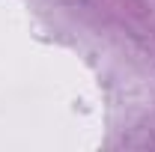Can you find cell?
Instances as JSON below:
<instances>
[]
</instances>
